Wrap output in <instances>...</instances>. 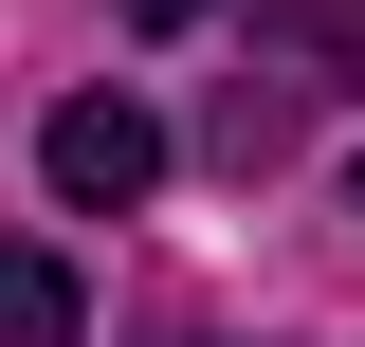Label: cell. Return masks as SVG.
Wrapping results in <instances>:
<instances>
[{"label": "cell", "instance_id": "7a4b0ae2", "mask_svg": "<svg viewBox=\"0 0 365 347\" xmlns=\"http://www.w3.org/2000/svg\"><path fill=\"white\" fill-rule=\"evenodd\" d=\"M0 347H91V311H73L55 256H0Z\"/></svg>", "mask_w": 365, "mask_h": 347}, {"label": "cell", "instance_id": "6da1fadb", "mask_svg": "<svg viewBox=\"0 0 365 347\" xmlns=\"http://www.w3.org/2000/svg\"><path fill=\"white\" fill-rule=\"evenodd\" d=\"M37 183H55V201H73V219H128L146 183H165V129H146L128 91H73V110H55V129H37Z\"/></svg>", "mask_w": 365, "mask_h": 347}, {"label": "cell", "instance_id": "3957f363", "mask_svg": "<svg viewBox=\"0 0 365 347\" xmlns=\"http://www.w3.org/2000/svg\"><path fill=\"white\" fill-rule=\"evenodd\" d=\"M292 55H365V0H311V19H292Z\"/></svg>", "mask_w": 365, "mask_h": 347}, {"label": "cell", "instance_id": "277c9868", "mask_svg": "<svg viewBox=\"0 0 365 347\" xmlns=\"http://www.w3.org/2000/svg\"><path fill=\"white\" fill-rule=\"evenodd\" d=\"M128 19H146V37H165V19H201V0H128Z\"/></svg>", "mask_w": 365, "mask_h": 347}]
</instances>
